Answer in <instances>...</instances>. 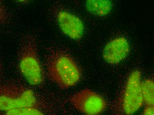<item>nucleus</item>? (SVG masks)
<instances>
[{"label":"nucleus","instance_id":"nucleus-1","mask_svg":"<svg viewBox=\"0 0 154 115\" xmlns=\"http://www.w3.org/2000/svg\"><path fill=\"white\" fill-rule=\"evenodd\" d=\"M47 68L50 78L63 89L75 86L80 79V71L76 63L66 54L51 56L48 58Z\"/></svg>","mask_w":154,"mask_h":115},{"label":"nucleus","instance_id":"nucleus-2","mask_svg":"<svg viewBox=\"0 0 154 115\" xmlns=\"http://www.w3.org/2000/svg\"><path fill=\"white\" fill-rule=\"evenodd\" d=\"M20 71L30 84L40 85L44 82L43 69L38 57L35 40L32 36L24 38L19 53Z\"/></svg>","mask_w":154,"mask_h":115},{"label":"nucleus","instance_id":"nucleus-3","mask_svg":"<svg viewBox=\"0 0 154 115\" xmlns=\"http://www.w3.org/2000/svg\"><path fill=\"white\" fill-rule=\"evenodd\" d=\"M33 92L20 85H5L0 86V111L5 113L15 108L37 107Z\"/></svg>","mask_w":154,"mask_h":115},{"label":"nucleus","instance_id":"nucleus-4","mask_svg":"<svg viewBox=\"0 0 154 115\" xmlns=\"http://www.w3.org/2000/svg\"><path fill=\"white\" fill-rule=\"evenodd\" d=\"M141 77L140 71H134L128 80L123 101V109L126 114L134 113L142 107L144 103Z\"/></svg>","mask_w":154,"mask_h":115},{"label":"nucleus","instance_id":"nucleus-5","mask_svg":"<svg viewBox=\"0 0 154 115\" xmlns=\"http://www.w3.org/2000/svg\"><path fill=\"white\" fill-rule=\"evenodd\" d=\"M70 102L75 108L86 115L101 113L106 107V102L103 98L93 91L83 89L72 96Z\"/></svg>","mask_w":154,"mask_h":115},{"label":"nucleus","instance_id":"nucleus-6","mask_svg":"<svg viewBox=\"0 0 154 115\" xmlns=\"http://www.w3.org/2000/svg\"><path fill=\"white\" fill-rule=\"evenodd\" d=\"M57 21L62 32L71 39L79 40L83 36L84 25L76 16L66 11H61L57 16Z\"/></svg>","mask_w":154,"mask_h":115},{"label":"nucleus","instance_id":"nucleus-7","mask_svg":"<svg viewBox=\"0 0 154 115\" xmlns=\"http://www.w3.org/2000/svg\"><path fill=\"white\" fill-rule=\"evenodd\" d=\"M129 51L130 44L127 39L118 37L106 45L103 51V58L108 63L117 64L127 57Z\"/></svg>","mask_w":154,"mask_h":115},{"label":"nucleus","instance_id":"nucleus-8","mask_svg":"<svg viewBox=\"0 0 154 115\" xmlns=\"http://www.w3.org/2000/svg\"><path fill=\"white\" fill-rule=\"evenodd\" d=\"M85 6L92 14L104 17L110 13L113 5L111 0H85Z\"/></svg>","mask_w":154,"mask_h":115},{"label":"nucleus","instance_id":"nucleus-9","mask_svg":"<svg viewBox=\"0 0 154 115\" xmlns=\"http://www.w3.org/2000/svg\"><path fill=\"white\" fill-rule=\"evenodd\" d=\"M154 85L153 81L151 79H146L141 82L143 100L147 106H154Z\"/></svg>","mask_w":154,"mask_h":115},{"label":"nucleus","instance_id":"nucleus-10","mask_svg":"<svg viewBox=\"0 0 154 115\" xmlns=\"http://www.w3.org/2000/svg\"><path fill=\"white\" fill-rule=\"evenodd\" d=\"M5 114L10 115H41L43 113L38 107H26L12 109L5 112Z\"/></svg>","mask_w":154,"mask_h":115},{"label":"nucleus","instance_id":"nucleus-11","mask_svg":"<svg viewBox=\"0 0 154 115\" xmlns=\"http://www.w3.org/2000/svg\"><path fill=\"white\" fill-rule=\"evenodd\" d=\"M143 114L153 115L154 106H147L144 109Z\"/></svg>","mask_w":154,"mask_h":115},{"label":"nucleus","instance_id":"nucleus-12","mask_svg":"<svg viewBox=\"0 0 154 115\" xmlns=\"http://www.w3.org/2000/svg\"><path fill=\"white\" fill-rule=\"evenodd\" d=\"M5 17L4 12L2 8V6H1V5H0V20L3 21L5 19Z\"/></svg>","mask_w":154,"mask_h":115},{"label":"nucleus","instance_id":"nucleus-13","mask_svg":"<svg viewBox=\"0 0 154 115\" xmlns=\"http://www.w3.org/2000/svg\"><path fill=\"white\" fill-rule=\"evenodd\" d=\"M3 69L2 66L0 64V77L2 74Z\"/></svg>","mask_w":154,"mask_h":115},{"label":"nucleus","instance_id":"nucleus-14","mask_svg":"<svg viewBox=\"0 0 154 115\" xmlns=\"http://www.w3.org/2000/svg\"><path fill=\"white\" fill-rule=\"evenodd\" d=\"M17 1L21 2H26V1H28V0H17Z\"/></svg>","mask_w":154,"mask_h":115}]
</instances>
